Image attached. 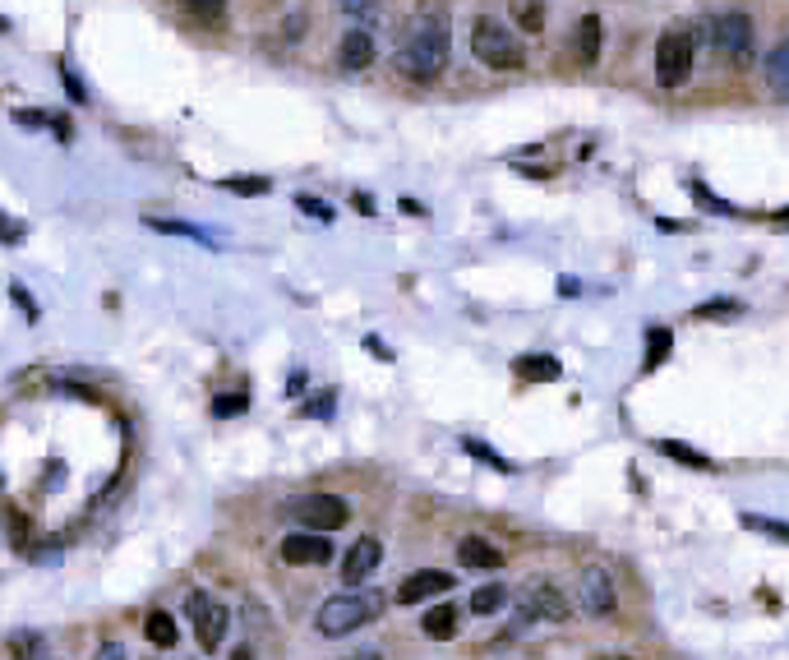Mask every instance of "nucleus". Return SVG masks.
<instances>
[{"mask_svg": "<svg viewBox=\"0 0 789 660\" xmlns=\"http://www.w3.org/2000/svg\"><path fill=\"white\" fill-rule=\"evenodd\" d=\"M448 47H453V33H448V19L443 14H425L407 28L402 47H397V70L411 74V79H439L443 65H448Z\"/></svg>", "mask_w": 789, "mask_h": 660, "instance_id": "1", "label": "nucleus"}, {"mask_svg": "<svg viewBox=\"0 0 789 660\" xmlns=\"http://www.w3.org/2000/svg\"><path fill=\"white\" fill-rule=\"evenodd\" d=\"M383 591L374 587H360V591H347V596H333V600H323V610L314 614V633L319 637H347L356 633V628L374 624L383 614Z\"/></svg>", "mask_w": 789, "mask_h": 660, "instance_id": "2", "label": "nucleus"}, {"mask_svg": "<svg viewBox=\"0 0 789 660\" xmlns=\"http://www.w3.org/2000/svg\"><path fill=\"white\" fill-rule=\"evenodd\" d=\"M471 56L480 65H490V70H517L526 60V51L503 19H476L471 24Z\"/></svg>", "mask_w": 789, "mask_h": 660, "instance_id": "3", "label": "nucleus"}, {"mask_svg": "<svg viewBox=\"0 0 789 660\" xmlns=\"http://www.w3.org/2000/svg\"><path fill=\"white\" fill-rule=\"evenodd\" d=\"M693 60H697V33L693 28H665L656 42V79L660 88H679L688 84V74H693Z\"/></svg>", "mask_w": 789, "mask_h": 660, "instance_id": "4", "label": "nucleus"}, {"mask_svg": "<svg viewBox=\"0 0 789 660\" xmlns=\"http://www.w3.org/2000/svg\"><path fill=\"white\" fill-rule=\"evenodd\" d=\"M282 513H287L291 522H300V527H310L314 536H328V531L351 522V504L342 494H300V499L282 504Z\"/></svg>", "mask_w": 789, "mask_h": 660, "instance_id": "5", "label": "nucleus"}, {"mask_svg": "<svg viewBox=\"0 0 789 660\" xmlns=\"http://www.w3.org/2000/svg\"><path fill=\"white\" fill-rule=\"evenodd\" d=\"M706 42H711L720 56L748 60V56H753V19H748L743 10L711 14V24H706Z\"/></svg>", "mask_w": 789, "mask_h": 660, "instance_id": "6", "label": "nucleus"}, {"mask_svg": "<svg viewBox=\"0 0 789 660\" xmlns=\"http://www.w3.org/2000/svg\"><path fill=\"white\" fill-rule=\"evenodd\" d=\"M517 614H522L526 624H563L568 619V600H563V591L554 587V582H545V577H536V582H526V591L517 596Z\"/></svg>", "mask_w": 789, "mask_h": 660, "instance_id": "7", "label": "nucleus"}, {"mask_svg": "<svg viewBox=\"0 0 789 660\" xmlns=\"http://www.w3.org/2000/svg\"><path fill=\"white\" fill-rule=\"evenodd\" d=\"M185 614H190L194 633H199V647L213 651L222 647V637H227V605L222 600H213L208 591H190V600H185Z\"/></svg>", "mask_w": 789, "mask_h": 660, "instance_id": "8", "label": "nucleus"}, {"mask_svg": "<svg viewBox=\"0 0 789 660\" xmlns=\"http://www.w3.org/2000/svg\"><path fill=\"white\" fill-rule=\"evenodd\" d=\"M577 600H582L586 614H596V619H605V614H614V605H619V582H614L610 568H582V577H577Z\"/></svg>", "mask_w": 789, "mask_h": 660, "instance_id": "9", "label": "nucleus"}, {"mask_svg": "<svg viewBox=\"0 0 789 660\" xmlns=\"http://www.w3.org/2000/svg\"><path fill=\"white\" fill-rule=\"evenodd\" d=\"M333 559V540L328 536H314V531H305V536H287L282 540V564H296V568H319Z\"/></svg>", "mask_w": 789, "mask_h": 660, "instance_id": "10", "label": "nucleus"}, {"mask_svg": "<svg viewBox=\"0 0 789 660\" xmlns=\"http://www.w3.org/2000/svg\"><path fill=\"white\" fill-rule=\"evenodd\" d=\"M443 591H453V573H443V568H420V573H411L407 582L397 587V605H420V600L443 596Z\"/></svg>", "mask_w": 789, "mask_h": 660, "instance_id": "11", "label": "nucleus"}, {"mask_svg": "<svg viewBox=\"0 0 789 660\" xmlns=\"http://www.w3.org/2000/svg\"><path fill=\"white\" fill-rule=\"evenodd\" d=\"M379 564H383V545L374 536H360L356 545L347 550V559H342V582L360 587V582H365V577H370Z\"/></svg>", "mask_w": 789, "mask_h": 660, "instance_id": "12", "label": "nucleus"}, {"mask_svg": "<svg viewBox=\"0 0 789 660\" xmlns=\"http://www.w3.org/2000/svg\"><path fill=\"white\" fill-rule=\"evenodd\" d=\"M337 65H342V70H370V65H374L370 28H351V33L342 37V47H337Z\"/></svg>", "mask_w": 789, "mask_h": 660, "instance_id": "13", "label": "nucleus"}, {"mask_svg": "<svg viewBox=\"0 0 789 660\" xmlns=\"http://www.w3.org/2000/svg\"><path fill=\"white\" fill-rule=\"evenodd\" d=\"M457 559H462V568H480V573H499L503 568V550L490 545V540H480V536L462 540V545H457Z\"/></svg>", "mask_w": 789, "mask_h": 660, "instance_id": "14", "label": "nucleus"}, {"mask_svg": "<svg viewBox=\"0 0 789 660\" xmlns=\"http://www.w3.org/2000/svg\"><path fill=\"white\" fill-rule=\"evenodd\" d=\"M600 37H605V28H600V14H586V19H577V33H573L577 65H596V60H600Z\"/></svg>", "mask_w": 789, "mask_h": 660, "instance_id": "15", "label": "nucleus"}, {"mask_svg": "<svg viewBox=\"0 0 789 660\" xmlns=\"http://www.w3.org/2000/svg\"><path fill=\"white\" fill-rule=\"evenodd\" d=\"M563 365L554 356H522L517 360V379L522 384H550V379H559Z\"/></svg>", "mask_w": 789, "mask_h": 660, "instance_id": "16", "label": "nucleus"}, {"mask_svg": "<svg viewBox=\"0 0 789 660\" xmlns=\"http://www.w3.org/2000/svg\"><path fill=\"white\" fill-rule=\"evenodd\" d=\"M144 637L153 642V647H162V651H171L180 642V628H176V619H171L167 610H153L144 619Z\"/></svg>", "mask_w": 789, "mask_h": 660, "instance_id": "17", "label": "nucleus"}, {"mask_svg": "<svg viewBox=\"0 0 789 660\" xmlns=\"http://www.w3.org/2000/svg\"><path fill=\"white\" fill-rule=\"evenodd\" d=\"M766 84H771L789 102V42L771 47V56H766Z\"/></svg>", "mask_w": 789, "mask_h": 660, "instance_id": "18", "label": "nucleus"}, {"mask_svg": "<svg viewBox=\"0 0 789 660\" xmlns=\"http://www.w3.org/2000/svg\"><path fill=\"white\" fill-rule=\"evenodd\" d=\"M420 628H425V637H434V642H448V637L457 633V610L453 605H434V610L420 619Z\"/></svg>", "mask_w": 789, "mask_h": 660, "instance_id": "19", "label": "nucleus"}, {"mask_svg": "<svg viewBox=\"0 0 789 660\" xmlns=\"http://www.w3.org/2000/svg\"><path fill=\"white\" fill-rule=\"evenodd\" d=\"M656 448H660L665 457H674V462H683V467H693V471H711V467H716V462H711L706 453H697V448L679 444V439H660Z\"/></svg>", "mask_w": 789, "mask_h": 660, "instance_id": "20", "label": "nucleus"}, {"mask_svg": "<svg viewBox=\"0 0 789 660\" xmlns=\"http://www.w3.org/2000/svg\"><path fill=\"white\" fill-rule=\"evenodd\" d=\"M148 227L153 231H167V236H185V240H199V245H217L213 231L194 227V222H167V217H148Z\"/></svg>", "mask_w": 789, "mask_h": 660, "instance_id": "21", "label": "nucleus"}, {"mask_svg": "<svg viewBox=\"0 0 789 660\" xmlns=\"http://www.w3.org/2000/svg\"><path fill=\"white\" fill-rule=\"evenodd\" d=\"M670 347H674V333H670V328H646V370L665 365Z\"/></svg>", "mask_w": 789, "mask_h": 660, "instance_id": "22", "label": "nucleus"}, {"mask_svg": "<svg viewBox=\"0 0 789 660\" xmlns=\"http://www.w3.org/2000/svg\"><path fill=\"white\" fill-rule=\"evenodd\" d=\"M503 605H508V587H499V582H494V587H480L476 596H471V614H494V610H503Z\"/></svg>", "mask_w": 789, "mask_h": 660, "instance_id": "23", "label": "nucleus"}, {"mask_svg": "<svg viewBox=\"0 0 789 660\" xmlns=\"http://www.w3.org/2000/svg\"><path fill=\"white\" fill-rule=\"evenodd\" d=\"M743 527L762 531V536H776V540H789V522H776V517H757V513H743Z\"/></svg>", "mask_w": 789, "mask_h": 660, "instance_id": "24", "label": "nucleus"}, {"mask_svg": "<svg viewBox=\"0 0 789 660\" xmlns=\"http://www.w3.org/2000/svg\"><path fill=\"white\" fill-rule=\"evenodd\" d=\"M462 448H467L471 457H480V462H490L494 471H513V462H508V457H499L490 444H480V439H462Z\"/></svg>", "mask_w": 789, "mask_h": 660, "instance_id": "25", "label": "nucleus"}, {"mask_svg": "<svg viewBox=\"0 0 789 660\" xmlns=\"http://www.w3.org/2000/svg\"><path fill=\"white\" fill-rule=\"evenodd\" d=\"M10 651H14V660H37V656H42V637H37V633H14Z\"/></svg>", "mask_w": 789, "mask_h": 660, "instance_id": "26", "label": "nucleus"}, {"mask_svg": "<svg viewBox=\"0 0 789 660\" xmlns=\"http://www.w3.org/2000/svg\"><path fill=\"white\" fill-rule=\"evenodd\" d=\"M240 411H250V397L245 393H222V397H213V416H240Z\"/></svg>", "mask_w": 789, "mask_h": 660, "instance_id": "27", "label": "nucleus"}, {"mask_svg": "<svg viewBox=\"0 0 789 660\" xmlns=\"http://www.w3.org/2000/svg\"><path fill=\"white\" fill-rule=\"evenodd\" d=\"M222 190H231V194H268V190H273V180H268V176H254V180H222Z\"/></svg>", "mask_w": 789, "mask_h": 660, "instance_id": "28", "label": "nucleus"}, {"mask_svg": "<svg viewBox=\"0 0 789 660\" xmlns=\"http://www.w3.org/2000/svg\"><path fill=\"white\" fill-rule=\"evenodd\" d=\"M688 194H693L697 204H706V208H716V213H734V208H730V204H725V199H716V194L706 190L702 180H688Z\"/></svg>", "mask_w": 789, "mask_h": 660, "instance_id": "29", "label": "nucleus"}, {"mask_svg": "<svg viewBox=\"0 0 789 660\" xmlns=\"http://www.w3.org/2000/svg\"><path fill=\"white\" fill-rule=\"evenodd\" d=\"M517 28H526V33H536L540 24H545V5H517Z\"/></svg>", "mask_w": 789, "mask_h": 660, "instance_id": "30", "label": "nucleus"}, {"mask_svg": "<svg viewBox=\"0 0 789 660\" xmlns=\"http://www.w3.org/2000/svg\"><path fill=\"white\" fill-rule=\"evenodd\" d=\"M296 204L305 208V213H310L314 222H333V204H328V199H314V194H300Z\"/></svg>", "mask_w": 789, "mask_h": 660, "instance_id": "31", "label": "nucleus"}, {"mask_svg": "<svg viewBox=\"0 0 789 660\" xmlns=\"http://www.w3.org/2000/svg\"><path fill=\"white\" fill-rule=\"evenodd\" d=\"M725 314H739V300H706V305H697V319H725Z\"/></svg>", "mask_w": 789, "mask_h": 660, "instance_id": "32", "label": "nucleus"}, {"mask_svg": "<svg viewBox=\"0 0 789 660\" xmlns=\"http://www.w3.org/2000/svg\"><path fill=\"white\" fill-rule=\"evenodd\" d=\"M342 14H347V19H360V24H374V19H379V5H356V0H347Z\"/></svg>", "mask_w": 789, "mask_h": 660, "instance_id": "33", "label": "nucleus"}, {"mask_svg": "<svg viewBox=\"0 0 789 660\" xmlns=\"http://www.w3.org/2000/svg\"><path fill=\"white\" fill-rule=\"evenodd\" d=\"M93 660H125V647H120V642H102Z\"/></svg>", "mask_w": 789, "mask_h": 660, "instance_id": "34", "label": "nucleus"}, {"mask_svg": "<svg viewBox=\"0 0 789 660\" xmlns=\"http://www.w3.org/2000/svg\"><path fill=\"white\" fill-rule=\"evenodd\" d=\"M60 79H65V88L74 93V102H84V97H88V93H84V84H79V79H74L70 70H60Z\"/></svg>", "mask_w": 789, "mask_h": 660, "instance_id": "35", "label": "nucleus"}, {"mask_svg": "<svg viewBox=\"0 0 789 660\" xmlns=\"http://www.w3.org/2000/svg\"><path fill=\"white\" fill-rule=\"evenodd\" d=\"M328 411H333V393H323V402H310L305 416H328Z\"/></svg>", "mask_w": 789, "mask_h": 660, "instance_id": "36", "label": "nucleus"}, {"mask_svg": "<svg viewBox=\"0 0 789 660\" xmlns=\"http://www.w3.org/2000/svg\"><path fill=\"white\" fill-rule=\"evenodd\" d=\"M24 236V227H14V222H5V213H0V240H19Z\"/></svg>", "mask_w": 789, "mask_h": 660, "instance_id": "37", "label": "nucleus"}, {"mask_svg": "<svg viewBox=\"0 0 789 660\" xmlns=\"http://www.w3.org/2000/svg\"><path fill=\"white\" fill-rule=\"evenodd\" d=\"M14 120H19V125H47V116H42V111H19Z\"/></svg>", "mask_w": 789, "mask_h": 660, "instance_id": "38", "label": "nucleus"}, {"mask_svg": "<svg viewBox=\"0 0 789 660\" xmlns=\"http://www.w3.org/2000/svg\"><path fill=\"white\" fill-rule=\"evenodd\" d=\"M342 660H383V651L379 647H365V651H356V656H342Z\"/></svg>", "mask_w": 789, "mask_h": 660, "instance_id": "39", "label": "nucleus"}, {"mask_svg": "<svg viewBox=\"0 0 789 660\" xmlns=\"http://www.w3.org/2000/svg\"><path fill=\"white\" fill-rule=\"evenodd\" d=\"M351 204H356L360 213H374V199H370V194H356V199H351Z\"/></svg>", "mask_w": 789, "mask_h": 660, "instance_id": "40", "label": "nucleus"}, {"mask_svg": "<svg viewBox=\"0 0 789 660\" xmlns=\"http://www.w3.org/2000/svg\"><path fill=\"white\" fill-rule=\"evenodd\" d=\"M231 660H254V651L250 647H236V651H231Z\"/></svg>", "mask_w": 789, "mask_h": 660, "instance_id": "41", "label": "nucleus"}, {"mask_svg": "<svg viewBox=\"0 0 789 660\" xmlns=\"http://www.w3.org/2000/svg\"><path fill=\"white\" fill-rule=\"evenodd\" d=\"M0 33H10V19H0Z\"/></svg>", "mask_w": 789, "mask_h": 660, "instance_id": "42", "label": "nucleus"}]
</instances>
